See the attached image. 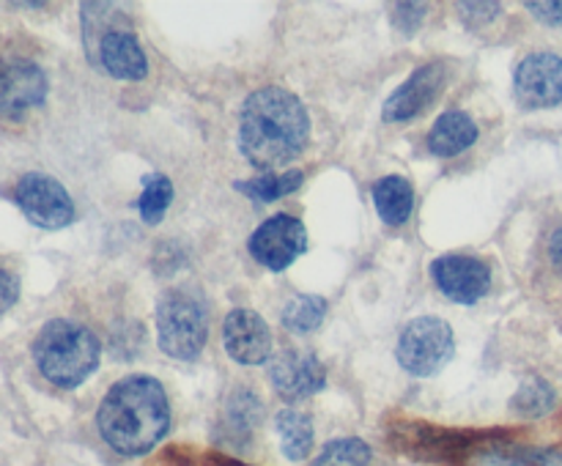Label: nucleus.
I'll return each instance as SVG.
<instances>
[{
    "mask_svg": "<svg viewBox=\"0 0 562 466\" xmlns=\"http://www.w3.org/2000/svg\"><path fill=\"white\" fill-rule=\"evenodd\" d=\"M311 140V118L294 93L283 88H261L250 93L241 107L239 146L256 168H274L294 162Z\"/></svg>",
    "mask_w": 562,
    "mask_h": 466,
    "instance_id": "obj_1",
    "label": "nucleus"
},
{
    "mask_svg": "<svg viewBox=\"0 0 562 466\" xmlns=\"http://www.w3.org/2000/svg\"><path fill=\"white\" fill-rule=\"evenodd\" d=\"M99 433L119 455H146L170 431V406L151 376H126L110 387L97 414Z\"/></svg>",
    "mask_w": 562,
    "mask_h": 466,
    "instance_id": "obj_2",
    "label": "nucleus"
},
{
    "mask_svg": "<svg viewBox=\"0 0 562 466\" xmlns=\"http://www.w3.org/2000/svg\"><path fill=\"white\" fill-rule=\"evenodd\" d=\"M102 345L99 338L82 323L69 318H55L42 327L33 340V360L49 384L75 389L97 371Z\"/></svg>",
    "mask_w": 562,
    "mask_h": 466,
    "instance_id": "obj_3",
    "label": "nucleus"
},
{
    "mask_svg": "<svg viewBox=\"0 0 562 466\" xmlns=\"http://www.w3.org/2000/svg\"><path fill=\"white\" fill-rule=\"evenodd\" d=\"M159 349L173 360H195L209 334L206 305L190 288L165 291L157 305Z\"/></svg>",
    "mask_w": 562,
    "mask_h": 466,
    "instance_id": "obj_4",
    "label": "nucleus"
},
{
    "mask_svg": "<svg viewBox=\"0 0 562 466\" xmlns=\"http://www.w3.org/2000/svg\"><path fill=\"white\" fill-rule=\"evenodd\" d=\"M398 362L415 376H434L453 356V329L442 318L423 316L406 323L398 338Z\"/></svg>",
    "mask_w": 562,
    "mask_h": 466,
    "instance_id": "obj_5",
    "label": "nucleus"
},
{
    "mask_svg": "<svg viewBox=\"0 0 562 466\" xmlns=\"http://www.w3.org/2000/svg\"><path fill=\"white\" fill-rule=\"evenodd\" d=\"M16 206L38 228L58 230L75 219V203L60 181L44 173H25L14 190Z\"/></svg>",
    "mask_w": 562,
    "mask_h": 466,
    "instance_id": "obj_6",
    "label": "nucleus"
},
{
    "mask_svg": "<svg viewBox=\"0 0 562 466\" xmlns=\"http://www.w3.org/2000/svg\"><path fill=\"white\" fill-rule=\"evenodd\" d=\"M307 230L305 225L289 214H274L267 223L256 228L250 236V252L258 263H263L272 272H283L296 258L305 252Z\"/></svg>",
    "mask_w": 562,
    "mask_h": 466,
    "instance_id": "obj_7",
    "label": "nucleus"
},
{
    "mask_svg": "<svg viewBox=\"0 0 562 466\" xmlns=\"http://www.w3.org/2000/svg\"><path fill=\"white\" fill-rule=\"evenodd\" d=\"M514 91L521 107L541 110L562 102V58L552 53L527 55L514 77Z\"/></svg>",
    "mask_w": 562,
    "mask_h": 466,
    "instance_id": "obj_8",
    "label": "nucleus"
},
{
    "mask_svg": "<svg viewBox=\"0 0 562 466\" xmlns=\"http://www.w3.org/2000/svg\"><path fill=\"white\" fill-rule=\"evenodd\" d=\"M431 277L448 299L472 305L492 288V269L481 258L442 255L431 263Z\"/></svg>",
    "mask_w": 562,
    "mask_h": 466,
    "instance_id": "obj_9",
    "label": "nucleus"
},
{
    "mask_svg": "<svg viewBox=\"0 0 562 466\" xmlns=\"http://www.w3.org/2000/svg\"><path fill=\"white\" fill-rule=\"evenodd\" d=\"M445 80H448V66L442 60H434V64L420 66L393 96L384 102V118L387 121H409L417 118L420 113H426L434 104V99L442 93Z\"/></svg>",
    "mask_w": 562,
    "mask_h": 466,
    "instance_id": "obj_10",
    "label": "nucleus"
},
{
    "mask_svg": "<svg viewBox=\"0 0 562 466\" xmlns=\"http://www.w3.org/2000/svg\"><path fill=\"white\" fill-rule=\"evenodd\" d=\"M225 351L239 365H261L272 354V332L267 321L252 310L228 312L223 327Z\"/></svg>",
    "mask_w": 562,
    "mask_h": 466,
    "instance_id": "obj_11",
    "label": "nucleus"
},
{
    "mask_svg": "<svg viewBox=\"0 0 562 466\" xmlns=\"http://www.w3.org/2000/svg\"><path fill=\"white\" fill-rule=\"evenodd\" d=\"M47 96V77L31 60L0 64V115H20Z\"/></svg>",
    "mask_w": 562,
    "mask_h": 466,
    "instance_id": "obj_12",
    "label": "nucleus"
},
{
    "mask_svg": "<svg viewBox=\"0 0 562 466\" xmlns=\"http://www.w3.org/2000/svg\"><path fill=\"white\" fill-rule=\"evenodd\" d=\"M269 378H272L274 389L289 400L311 398V395H316L327 384L322 362L313 354L294 349L274 356L272 367H269Z\"/></svg>",
    "mask_w": 562,
    "mask_h": 466,
    "instance_id": "obj_13",
    "label": "nucleus"
},
{
    "mask_svg": "<svg viewBox=\"0 0 562 466\" xmlns=\"http://www.w3.org/2000/svg\"><path fill=\"white\" fill-rule=\"evenodd\" d=\"M99 64L115 80H143L148 71L140 44L124 27H99Z\"/></svg>",
    "mask_w": 562,
    "mask_h": 466,
    "instance_id": "obj_14",
    "label": "nucleus"
},
{
    "mask_svg": "<svg viewBox=\"0 0 562 466\" xmlns=\"http://www.w3.org/2000/svg\"><path fill=\"white\" fill-rule=\"evenodd\" d=\"M477 140V126L461 110H448L437 118V124L428 132V148L437 157H456V154L467 151L472 143Z\"/></svg>",
    "mask_w": 562,
    "mask_h": 466,
    "instance_id": "obj_15",
    "label": "nucleus"
},
{
    "mask_svg": "<svg viewBox=\"0 0 562 466\" xmlns=\"http://www.w3.org/2000/svg\"><path fill=\"white\" fill-rule=\"evenodd\" d=\"M373 203H376L379 217L387 225H404L415 208V190L401 175H384L373 184Z\"/></svg>",
    "mask_w": 562,
    "mask_h": 466,
    "instance_id": "obj_16",
    "label": "nucleus"
},
{
    "mask_svg": "<svg viewBox=\"0 0 562 466\" xmlns=\"http://www.w3.org/2000/svg\"><path fill=\"white\" fill-rule=\"evenodd\" d=\"M280 433V447L289 461H305L313 450V422L311 417L296 409H283L274 420Z\"/></svg>",
    "mask_w": 562,
    "mask_h": 466,
    "instance_id": "obj_17",
    "label": "nucleus"
},
{
    "mask_svg": "<svg viewBox=\"0 0 562 466\" xmlns=\"http://www.w3.org/2000/svg\"><path fill=\"white\" fill-rule=\"evenodd\" d=\"M302 179L305 175L300 173V170H285V173H263V175H256V179L250 181H236V190L245 192L247 197H252V201H261V203H269V201H278V197L283 195H291L294 190H300Z\"/></svg>",
    "mask_w": 562,
    "mask_h": 466,
    "instance_id": "obj_18",
    "label": "nucleus"
},
{
    "mask_svg": "<svg viewBox=\"0 0 562 466\" xmlns=\"http://www.w3.org/2000/svg\"><path fill=\"white\" fill-rule=\"evenodd\" d=\"M486 461L497 466H562V453L521 447V444H494L486 453Z\"/></svg>",
    "mask_w": 562,
    "mask_h": 466,
    "instance_id": "obj_19",
    "label": "nucleus"
},
{
    "mask_svg": "<svg viewBox=\"0 0 562 466\" xmlns=\"http://www.w3.org/2000/svg\"><path fill=\"white\" fill-rule=\"evenodd\" d=\"M324 316H327V299L316 294L294 296L283 310V327L294 334H305L313 332L324 321Z\"/></svg>",
    "mask_w": 562,
    "mask_h": 466,
    "instance_id": "obj_20",
    "label": "nucleus"
},
{
    "mask_svg": "<svg viewBox=\"0 0 562 466\" xmlns=\"http://www.w3.org/2000/svg\"><path fill=\"white\" fill-rule=\"evenodd\" d=\"M371 447L362 439H335L318 453L313 466H368Z\"/></svg>",
    "mask_w": 562,
    "mask_h": 466,
    "instance_id": "obj_21",
    "label": "nucleus"
},
{
    "mask_svg": "<svg viewBox=\"0 0 562 466\" xmlns=\"http://www.w3.org/2000/svg\"><path fill=\"white\" fill-rule=\"evenodd\" d=\"M170 201H173V184H170L168 175H148L140 201H137L143 223L157 225L168 212Z\"/></svg>",
    "mask_w": 562,
    "mask_h": 466,
    "instance_id": "obj_22",
    "label": "nucleus"
},
{
    "mask_svg": "<svg viewBox=\"0 0 562 466\" xmlns=\"http://www.w3.org/2000/svg\"><path fill=\"white\" fill-rule=\"evenodd\" d=\"M554 406V389L549 387L543 378H530L519 387V393L510 400V409L521 417H543L552 411Z\"/></svg>",
    "mask_w": 562,
    "mask_h": 466,
    "instance_id": "obj_23",
    "label": "nucleus"
},
{
    "mask_svg": "<svg viewBox=\"0 0 562 466\" xmlns=\"http://www.w3.org/2000/svg\"><path fill=\"white\" fill-rule=\"evenodd\" d=\"M258 417H261V404H258L256 395L241 389V393H236L234 398H231L228 422H225V425L231 428L234 436H239V433H250V428L256 425Z\"/></svg>",
    "mask_w": 562,
    "mask_h": 466,
    "instance_id": "obj_24",
    "label": "nucleus"
},
{
    "mask_svg": "<svg viewBox=\"0 0 562 466\" xmlns=\"http://www.w3.org/2000/svg\"><path fill=\"white\" fill-rule=\"evenodd\" d=\"M423 16H426V5L423 3H395L393 5V25L401 33L412 36L420 27Z\"/></svg>",
    "mask_w": 562,
    "mask_h": 466,
    "instance_id": "obj_25",
    "label": "nucleus"
},
{
    "mask_svg": "<svg viewBox=\"0 0 562 466\" xmlns=\"http://www.w3.org/2000/svg\"><path fill=\"white\" fill-rule=\"evenodd\" d=\"M459 11H461V20H464L467 25L477 27V25H486V22H492L494 16L503 11V5L499 3H459Z\"/></svg>",
    "mask_w": 562,
    "mask_h": 466,
    "instance_id": "obj_26",
    "label": "nucleus"
},
{
    "mask_svg": "<svg viewBox=\"0 0 562 466\" xmlns=\"http://www.w3.org/2000/svg\"><path fill=\"white\" fill-rule=\"evenodd\" d=\"M159 466H245V464L220 458V455H192V458H181V455L170 453Z\"/></svg>",
    "mask_w": 562,
    "mask_h": 466,
    "instance_id": "obj_27",
    "label": "nucleus"
},
{
    "mask_svg": "<svg viewBox=\"0 0 562 466\" xmlns=\"http://www.w3.org/2000/svg\"><path fill=\"white\" fill-rule=\"evenodd\" d=\"M16 299H20V280L5 272V269H0V316L9 312L16 305Z\"/></svg>",
    "mask_w": 562,
    "mask_h": 466,
    "instance_id": "obj_28",
    "label": "nucleus"
},
{
    "mask_svg": "<svg viewBox=\"0 0 562 466\" xmlns=\"http://www.w3.org/2000/svg\"><path fill=\"white\" fill-rule=\"evenodd\" d=\"M527 11H532L536 20L547 22V25L562 27V0L560 3H536V0H530V3H527Z\"/></svg>",
    "mask_w": 562,
    "mask_h": 466,
    "instance_id": "obj_29",
    "label": "nucleus"
},
{
    "mask_svg": "<svg viewBox=\"0 0 562 466\" xmlns=\"http://www.w3.org/2000/svg\"><path fill=\"white\" fill-rule=\"evenodd\" d=\"M549 258H552L554 269L562 274V228L552 234V241H549Z\"/></svg>",
    "mask_w": 562,
    "mask_h": 466,
    "instance_id": "obj_30",
    "label": "nucleus"
}]
</instances>
